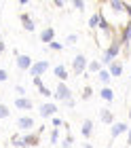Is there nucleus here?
<instances>
[{"instance_id":"1","label":"nucleus","mask_w":131,"mask_h":148,"mask_svg":"<svg viewBox=\"0 0 131 148\" xmlns=\"http://www.w3.org/2000/svg\"><path fill=\"white\" fill-rule=\"evenodd\" d=\"M47 70H49V62H34L30 68V74H32V78H40Z\"/></svg>"},{"instance_id":"2","label":"nucleus","mask_w":131,"mask_h":148,"mask_svg":"<svg viewBox=\"0 0 131 148\" xmlns=\"http://www.w3.org/2000/svg\"><path fill=\"white\" fill-rule=\"evenodd\" d=\"M55 97L61 99V102H68V99H72V93H70V89H68L64 83H59L57 89H55Z\"/></svg>"},{"instance_id":"3","label":"nucleus","mask_w":131,"mask_h":148,"mask_svg":"<svg viewBox=\"0 0 131 148\" xmlns=\"http://www.w3.org/2000/svg\"><path fill=\"white\" fill-rule=\"evenodd\" d=\"M72 68H74V72H76V74H80L82 70L87 68V57L82 55V53H80V55H76V57H74V62H72Z\"/></svg>"},{"instance_id":"4","label":"nucleus","mask_w":131,"mask_h":148,"mask_svg":"<svg viewBox=\"0 0 131 148\" xmlns=\"http://www.w3.org/2000/svg\"><path fill=\"white\" fill-rule=\"evenodd\" d=\"M32 59H30V55H17V68L19 70H30L32 68Z\"/></svg>"},{"instance_id":"5","label":"nucleus","mask_w":131,"mask_h":148,"mask_svg":"<svg viewBox=\"0 0 131 148\" xmlns=\"http://www.w3.org/2000/svg\"><path fill=\"white\" fill-rule=\"evenodd\" d=\"M55 112H57V106H55V104H43V106H40V116H53V114Z\"/></svg>"},{"instance_id":"6","label":"nucleus","mask_w":131,"mask_h":148,"mask_svg":"<svg viewBox=\"0 0 131 148\" xmlns=\"http://www.w3.org/2000/svg\"><path fill=\"white\" fill-rule=\"evenodd\" d=\"M80 133H82V136H85V138H91L93 136V121H82V129H80Z\"/></svg>"},{"instance_id":"7","label":"nucleus","mask_w":131,"mask_h":148,"mask_svg":"<svg viewBox=\"0 0 131 148\" xmlns=\"http://www.w3.org/2000/svg\"><path fill=\"white\" fill-rule=\"evenodd\" d=\"M15 106L19 110H30L32 108V99H27V97H17L15 99Z\"/></svg>"},{"instance_id":"8","label":"nucleus","mask_w":131,"mask_h":148,"mask_svg":"<svg viewBox=\"0 0 131 148\" xmlns=\"http://www.w3.org/2000/svg\"><path fill=\"white\" fill-rule=\"evenodd\" d=\"M99 119H102V123H106V125H114V114H112V110H102V114H99Z\"/></svg>"},{"instance_id":"9","label":"nucleus","mask_w":131,"mask_h":148,"mask_svg":"<svg viewBox=\"0 0 131 148\" xmlns=\"http://www.w3.org/2000/svg\"><path fill=\"white\" fill-rule=\"evenodd\" d=\"M53 36H55V30L53 28H47V30H43V34H40V40L47 42V45H51L53 42Z\"/></svg>"},{"instance_id":"10","label":"nucleus","mask_w":131,"mask_h":148,"mask_svg":"<svg viewBox=\"0 0 131 148\" xmlns=\"http://www.w3.org/2000/svg\"><path fill=\"white\" fill-rule=\"evenodd\" d=\"M32 127H34V119L32 116H21V119H19V129H32Z\"/></svg>"},{"instance_id":"11","label":"nucleus","mask_w":131,"mask_h":148,"mask_svg":"<svg viewBox=\"0 0 131 148\" xmlns=\"http://www.w3.org/2000/svg\"><path fill=\"white\" fill-rule=\"evenodd\" d=\"M127 131V125L125 123H114L112 125V138H119L121 133H125Z\"/></svg>"},{"instance_id":"12","label":"nucleus","mask_w":131,"mask_h":148,"mask_svg":"<svg viewBox=\"0 0 131 148\" xmlns=\"http://www.w3.org/2000/svg\"><path fill=\"white\" fill-rule=\"evenodd\" d=\"M108 72H110V76H121V74H123V66L119 62H114V64H110Z\"/></svg>"},{"instance_id":"13","label":"nucleus","mask_w":131,"mask_h":148,"mask_svg":"<svg viewBox=\"0 0 131 148\" xmlns=\"http://www.w3.org/2000/svg\"><path fill=\"white\" fill-rule=\"evenodd\" d=\"M21 21H23V30H27V32L34 30V21L30 19V15H27V13H21Z\"/></svg>"},{"instance_id":"14","label":"nucleus","mask_w":131,"mask_h":148,"mask_svg":"<svg viewBox=\"0 0 131 148\" xmlns=\"http://www.w3.org/2000/svg\"><path fill=\"white\" fill-rule=\"evenodd\" d=\"M99 95L106 99V102H114V91L112 89H108V87H104V89L99 91Z\"/></svg>"},{"instance_id":"15","label":"nucleus","mask_w":131,"mask_h":148,"mask_svg":"<svg viewBox=\"0 0 131 148\" xmlns=\"http://www.w3.org/2000/svg\"><path fill=\"white\" fill-rule=\"evenodd\" d=\"M119 53H121V45H116V42H114V45L106 51V55H110V57H112L114 62H116V55H119Z\"/></svg>"},{"instance_id":"16","label":"nucleus","mask_w":131,"mask_h":148,"mask_svg":"<svg viewBox=\"0 0 131 148\" xmlns=\"http://www.w3.org/2000/svg\"><path fill=\"white\" fill-rule=\"evenodd\" d=\"M97 78H99L104 85H108L110 80H112V76H110V72H108V70H99V72H97Z\"/></svg>"},{"instance_id":"17","label":"nucleus","mask_w":131,"mask_h":148,"mask_svg":"<svg viewBox=\"0 0 131 148\" xmlns=\"http://www.w3.org/2000/svg\"><path fill=\"white\" fill-rule=\"evenodd\" d=\"M55 76L57 78H68V70H66V66H55Z\"/></svg>"},{"instance_id":"18","label":"nucleus","mask_w":131,"mask_h":148,"mask_svg":"<svg viewBox=\"0 0 131 148\" xmlns=\"http://www.w3.org/2000/svg\"><path fill=\"white\" fill-rule=\"evenodd\" d=\"M99 19H102V13H95V15H93L91 19H89V28H91V30H95V28L99 25Z\"/></svg>"},{"instance_id":"19","label":"nucleus","mask_w":131,"mask_h":148,"mask_svg":"<svg viewBox=\"0 0 131 148\" xmlns=\"http://www.w3.org/2000/svg\"><path fill=\"white\" fill-rule=\"evenodd\" d=\"M112 9H116V13H123L127 6H125V2H121V0H114V2H112Z\"/></svg>"},{"instance_id":"20","label":"nucleus","mask_w":131,"mask_h":148,"mask_svg":"<svg viewBox=\"0 0 131 148\" xmlns=\"http://www.w3.org/2000/svg\"><path fill=\"white\" fill-rule=\"evenodd\" d=\"M129 38H131V21H129V25H127V28H125V32H123V42H129Z\"/></svg>"},{"instance_id":"21","label":"nucleus","mask_w":131,"mask_h":148,"mask_svg":"<svg viewBox=\"0 0 131 148\" xmlns=\"http://www.w3.org/2000/svg\"><path fill=\"white\" fill-rule=\"evenodd\" d=\"M89 70H91V72H99V70H104V68H102V62H91V64H89Z\"/></svg>"},{"instance_id":"22","label":"nucleus","mask_w":131,"mask_h":148,"mask_svg":"<svg viewBox=\"0 0 131 148\" xmlns=\"http://www.w3.org/2000/svg\"><path fill=\"white\" fill-rule=\"evenodd\" d=\"M13 146H19V148H25V138H13Z\"/></svg>"},{"instance_id":"23","label":"nucleus","mask_w":131,"mask_h":148,"mask_svg":"<svg viewBox=\"0 0 131 148\" xmlns=\"http://www.w3.org/2000/svg\"><path fill=\"white\" fill-rule=\"evenodd\" d=\"M91 93H93V89H91V87H85V89H82V99H89V97H91Z\"/></svg>"},{"instance_id":"24","label":"nucleus","mask_w":131,"mask_h":148,"mask_svg":"<svg viewBox=\"0 0 131 148\" xmlns=\"http://www.w3.org/2000/svg\"><path fill=\"white\" fill-rule=\"evenodd\" d=\"M25 144H27V146H30V144H32V146L38 144V136H27V138H25Z\"/></svg>"},{"instance_id":"25","label":"nucleus","mask_w":131,"mask_h":148,"mask_svg":"<svg viewBox=\"0 0 131 148\" xmlns=\"http://www.w3.org/2000/svg\"><path fill=\"white\" fill-rule=\"evenodd\" d=\"M6 116H9V108L4 104H0V119H6Z\"/></svg>"},{"instance_id":"26","label":"nucleus","mask_w":131,"mask_h":148,"mask_svg":"<svg viewBox=\"0 0 131 148\" xmlns=\"http://www.w3.org/2000/svg\"><path fill=\"white\" fill-rule=\"evenodd\" d=\"M74 9H78V11H82V9H85V2H82V0H74Z\"/></svg>"},{"instance_id":"27","label":"nucleus","mask_w":131,"mask_h":148,"mask_svg":"<svg viewBox=\"0 0 131 148\" xmlns=\"http://www.w3.org/2000/svg\"><path fill=\"white\" fill-rule=\"evenodd\" d=\"M57 140H59V131H57V129H53V133H51V142L55 144Z\"/></svg>"},{"instance_id":"28","label":"nucleus","mask_w":131,"mask_h":148,"mask_svg":"<svg viewBox=\"0 0 131 148\" xmlns=\"http://www.w3.org/2000/svg\"><path fill=\"white\" fill-rule=\"evenodd\" d=\"M38 89H40V93H43V95H47V97H49V95H51V91H49V89H47V87H45V85H40V87H38Z\"/></svg>"},{"instance_id":"29","label":"nucleus","mask_w":131,"mask_h":148,"mask_svg":"<svg viewBox=\"0 0 131 148\" xmlns=\"http://www.w3.org/2000/svg\"><path fill=\"white\" fill-rule=\"evenodd\" d=\"M49 47H51V49H53V51H59V49H61V45L57 42V40H53V42H51Z\"/></svg>"},{"instance_id":"30","label":"nucleus","mask_w":131,"mask_h":148,"mask_svg":"<svg viewBox=\"0 0 131 148\" xmlns=\"http://www.w3.org/2000/svg\"><path fill=\"white\" fill-rule=\"evenodd\" d=\"M6 76H9V74H6V70H0V83H2V80H6Z\"/></svg>"},{"instance_id":"31","label":"nucleus","mask_w":131,"mask_h":148,"mask_svg":"<svg viewBox=\"0 0 131 148\" xmlns=\"http://www.w3.org/2000/svg\"><path fill=\"white\" fill-rule=\"evenodd\" d=\"M15 91L19 93V95H25V89H23V87H15Z\"/></svg>"},{"instance_id":"32","label":"nucleus","mask_w":131,"mask_h":148,"mask_svg":"<svg viewBox=\"0 0 131 148\" xmlns=\"http://www.w3.org/2000/svg\"><path fill=\"white\" fill-rule=\"evenodd\" d=\"M68 42H70V45H72V42H76V36L70 34V36H68Z\"/></svg>"},{"instance_id":"33","label":"nucleus","mask_w":131,"mask_h":148,"mask_svg":"<svg viewBox=\"0 0 131 148\" xmlns=\"http://www.w3.org/2000/svg\"><path fill=\"white\" fill-rule=\"evenodd\" d=\"M2 53H4V42L0 40V55H2Z\"/></svg>"},{"instance_id":"34","label":"nucleus","mask_w":131,"mask_h":148,"mask_svg":"<svg viewBox=\"0 0 131 148\" xmlns=\"http://www.w3.org/2000/svg\"><path fill=\"white\" fill-rule=\"evenodd\" d=\"M127 140H129V144H131V129H129V133H127Z\"/></svg>"},{"instance_id":"35","label":"nucleus","mask_w":131,"mask_h":148,"mask_svg":"<svg viewBox=\"0 0 131 148\" xmlns=\"http://www.w3.org/2000/svg\"><path fill=\"white\" fill-rule=\"evenodd\" d=\"M82 148H93L91 144H82Z\"/></svg>"},{"instance_id":"36","label":"nucleus","mask_w":131,"mask_h":148,"mask_svg":"<svg viewBox=\"0 0 131 148\" xmlns=\"http://www.w3.org/2000/svg\"><path fill=\"white\" fill-rule=\"evenodd\" d=\"M129 116H131V110H129Z\"/></svg>"},{"instance_id":"37","label":"nucleus","mask_w":131,"mask_h":148,"mask_svg":"<svg viewBox=\"0 0 131 148\" xmlns=\"http://www.w3.org/2000/svg\"><path fill=\"white\" fill-rule=\"evenodd\" d=\"M0 38H2V34H0Z\"/></svg>"}]
</instances>
